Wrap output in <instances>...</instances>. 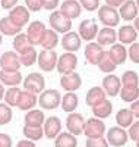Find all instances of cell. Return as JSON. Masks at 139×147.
<instances>
[{
	"mask_svg": "<svg viewBox=\"0 0 139 147\" xmlns=\"http://www.w3.org/2000/svg\"><path fill=\"white\" fill-rule=\"evenodd\" d=\"M19 57H21V65L28 68V66H32V65L37 62L38 53H37V52H35V49L32 47V49H29L28 52H25V53L19 55Z\"/></svg>",
	"mask_w": 139,
	"mask_h": 147,
	"instance_id": "cell-39",
	"label": "cell"
},
{
	"mask_svg": "<svg viewBox=\"0 0 139 147\" xmlns=\"http://www.w3.org/2000/svg\"><path fill=\"white\" fill-rule=\"evenodd\" d=\"M16 147H35V144H34V141H31V140H21V141L16 144Z\"/></svg>",
	"mask_w": 139,
	"mask_h": 147,
	"instance_id": "cell-52",
	"label": "cell"
},
{
	"mask_svg": "<svg viewBox=\"0 0 139 147\" xmlns=\"http://www.w3.org/2000/svg\"><path fill=\"white\" fill-rule=\"evenodd\" d=\"M84 134L86 137H104L106 134V124L101 119L92 116L90 119H85V125H84Z\"/></svg>",
	"mask_w": 139,
	"mask_h": 147,
	"instance_id": "cell-7",
	"label": "cell"
},
{
	"mask_svg": "<svg viewBox=\"0 0 139 147\" xmlns=\"http://www.w3.org/2000/svg\"><path fill=\"white\" fill-rule=\"evenodd\" d=\"M3 43V35H2V32H0V44Z\"/></svg>",
	"mask_w": 139,
	"mask_h": 147,
	"instance_id": "cell-55",
	"label": "cell"
},
{
	"mask_svg": "<svg viewBox=\"0 0 139 147\" xmlns=\"http://www.w3.org/2000/svg\"><path fill=\"white\" fill-rule=\"evenodd\" d=\"M21 66V57L15 50H7L0 56V71L16 72Z\"/></svg>",
	"mask_w": 139,
	"mask_h": 147,
	"instance_id": "cell-5",
	"label": "cell"
},
{
	"mask_svg": "<svg viewBox=\"0 0 139 147\" xmlns=\"http://www.w3.org/2000/svg\"><path fill=\"white\" fill-rule=\"evenodd\" d=\"M60 102H61V96L54 88L44 90L38 96V105L41 106V109H47V110L57 109L59 105H60Z\"/></svg>",
	"mask_w": 139,
	"mask_h": 147,
	"instance_id": "cell-2",
	"label": "cell"
},
{
	"mask_svg": "<svg viewBox=\"0 0 139 147\" xmlns=\"http://www.w3.org/2000/svg\"><path fill=\"white\" fill-rule=\"evenodd\" d=\"M5 91H6V90H5V85L0 82V100H2L3 97H5Z\"/></svg>",
	"mask_w": 139,
	"mask_h": 147,
	"instance_id": "cell-53",
	"label": "cell"
},
{
	"mask_svg": "<svg viewBox=\"0 0 139 147\" xmlns=\"http://www.w3.org/2000/svg\"><path fill=\"white\" fill-rule=\"evenodd\" d=\"M57 53L54 50H41L37 57V63L44 72H51L57 66Z\"/></svg>",
	"mask_w": 139,
	"mask_h": 147,
	"instance_id": "cell-8",
	"label": "cell"
},
{
	"mask_svg": "<svg viewBox=\"0 0 139 147\" xmlns=\"http://www.w3.org/2000/svg\"><path fill=\"white\" fill-rule=\"evenodd\" d=\"M78 66V57L75 53H70V52H66L59 56L57 59V66L56 69L59 71V74L65 75V74H70L76 69Z\"/></svg>",
	"mask_w": 139,
	"mask_h": 147,
	"instance_id": "cell-6",
	"label": "cell"
},
{
	"mask_svg": "<svg viewBox=\"0 0 139 147\" xmlns=\"http://www.w3.org/2000/svg\"><path fill=\"white\" fill-rule=\"evenodd\" d=\"M59 44V34L56 31H53L51 28L47 30L44 37H43V41H41V47L44 50H54Z\"/></svg>",
	"mask_w": 139,
	"mask_h": 147,
	"instance_id": "cell-32",
	"label": "cell"
},
{
	"mask_svg": "<svg viewBox=\"0 0 139 147\" xmlns=\"http://www.w3.org/2000/svg\"><path fill=\"white\" fill-rule=\"evenodd\" d=\"M43 131L47 138L54 140L61 132V122H60L59 116H48L43 124Z\"/></svg>",
	"mask_w": 139,
	"mask_h": 147,
	"instance_id": "cell-14",
	"label": "cell"
},
{
	"mask_svg": "<svg viewBox=\"0 0 139 147\" xmlns=\"http://www.w3.org/2000/svg\"><path fill=\"white\" fill-rule=\"evenodd\" d=\"M48 24L53 31L57 34H66L72 31V19H69L66 15H63L60 10H53L51 15L48 16Z\"/></svg>",
	"mask_w": 139,
	"mask_h": 147,
	"instance_id": "cell-1",
	"label": "cell"
},
{
	"mask_svg": "<svg viewBox=\"0 0 139 147\" xmlns=\"http://www.w3.org/2000/svg\"><path fill=\"white\" fill-rule=\"evenodd\" d=\"M79 105V99H78V96L75 94L73 91H67L65 96H61V102H60V106L61 109L65 110V112L67 113H72L76 110Z\"/></svg>",
	"mask_w": 139,
	"mask_h": 147,
	"instance_id": "cell-27",
	"label": "cell"
},
{
	"mask_svg": "<svg viewBox=\"0 0 139 147\" xmlns=\"http://www.w3.org/2000/svg\"><path fill=\"white\" fill-rule=\"evenodd\" d=\"M21 30L22 28L15 25L7 16L0 19V32H2V35H18L21 32Z\"/></svg>",
	"mask_w": 139,
	"mask_h": 147,
	"instance_id": "cell-35",
	"label": "cell"
},
{
	"mask_svg": "<svg viewBox=\"0 0 139 147\" xmlns=\"http://www.w3.org/2000/svg\"><path fill=\"white\" fill-rule=\"evenodd\" d=\"M60 85L66 91H76L81 88L82 85V78L78 72H70V74H65V75L60 77Z\"/></svg>",
	"mask_w": 139,
	"mask_h": 147,
	"instance_id": "cell-16",
	"label": "cell"
},
{
	"mask_svg": "<svg viewBox=\"0 0 139 147\" xmlns=\"http://www.w3.org/2000/svg\"><path fill=\"white\" fill-rule=\"evenodd\" d=\"M13 118L12 107L7 106L6 103H0V125H7Z\"/></svg>",
	"mask_w": 139,
	"mask_h": 147,
	"instance_id": "cell-40",
	"label": "cell"
},
{
	"mask_svg": "<svg viewBox=\"0 0 139 147\" xmlns=\"http://www.w3.org/2000/svg\"><path fill=\"white\" fill-rule=\"evenodd\" d=\"M111 112H113V103L110 102V100H104V102H101L100 105H97V106H94L92 107V113H94V116L95 118H98V119H106V118H108L110 115H111Z\"/></svg>",
	"mask_w": 139,
	"mask_h": 147,
	"instance_id": "cell-33",
	"label": "cell"
},
{
	"mask_svg": "<svg viewBox=\"0 0 139 147\" xmlns=\"http://www.w3.org/2000/svg\"><path fill=\"white\" fill-rule=\"evenodd\" d=\"M60 12L63 15H66L69 19H75L81 15L82 7H81L79 2H76V0H65L60 5Z\"/></svg>",
	"mask_w": 139,
	"mask_h": 147,
	"instance_id": "cell-20",
	"label": "cell"
},
{
	"mask_svg": "<svg viewBox=\"0 0 139 147\" xmlns=\"http://www.w3.org/2000/svg\"><path fill=\"white\" fill-rule=\"evenodd\" d=\"M12 46H13V50L18 53V55H22L25 52H28L29 49H32L34 46L31 44L29 38L27 37V34L23 32H19L18 35H15L13 38V43H12Z\"/></svg>",
	"mask_w": 139,
	"mask_h": 147,
	"instance_id": "cell-28",
	"label": "cell"
},
{
	"mask_svg": "<svg viewBox=\"0 0 139 147\" xmlns=\"http://www.w3.org/2000/svg\"><path fill=\"white\" fill-rule=\"evenodd\" d=\"M37 103H38V97H37V94L31 93V91H27L23 90L19 96V100H18V106L21 110H31Z\"/></svg>",
	"mask_w": 139,
	"mask_h": 147,
	"instance_id": "cell-24",
	"label": "cell"
},
{
	"mask_svg": "<svg viewBox=\"0 0 139 147\" xmlns=\"http://www.w3.org/2000/svg\"><path fill=\"white\" fill-rule=\"evenodd\" d=\"M110 146H114V147H122L128 143L129 137H128V131L122 127H111L107 132V138Z\"/></svg>",
	"mask_w": 139,
	"mask_h": 147,
	"instance_id": "cell-10",
	"label": "cell"
},
{
	"mask_svg": "<svg viewBox=\"0 0 139 147\" xmlns=\"http://www.w3.org/2000/svg\"><path fill=\"white\" fill-rule=\"evenodd\" d=\"M98 19L100 22L103 24L104 27H117L119 22H120V15L116 7H111V6H101L98 7Z\"/></svg>",
	"mask_w": 139,
	"mask_h": 147,
	"instance_id": "cell-3",
	"label": "cell"
},
{
	"mask_svg": "<svg viewBox=\"0 0 139 147\" xmlns=\"http://www.w3.org/2000/svg\"><path fill=\"white\" fill-rule=\"evenodd\" d=\"M45 31H47V28H45V25L41 21H32L29 24V27L27 30V37L29 38V41H31V44L34 47L41 44Z\"/></svg>",
	"mask_w": 139,
	"mask_h": 147,
	"instance_id": "cell-9",
	"label": "cell"
},
{
	"mask_svg": "<svg viewBox=\"0 0 139 147\" xmlns=\"http://www.w3.org/2000/svg\"><path fill=\"white\" fill-rule=\"evenodd\" d=\"M135 3H136V6H138V10H139V0H136Z\"/></svg>",
	"mask_w": 139,
	"mask_h": 147,
	"instance_id": "cell-56",
	"label": "cell"
},
{
	"mask_svg": "<svg viewBox=\"0 0 139 147\" xmlns=\"http://www.w3.org/2000/svg\"><path fill=\"white\" fill-rule=\"evenodd\" d=\"M18 5V0H0V6L6 10H10L12 7H15Z\"/></svg>",
	"mask_w": 139,
	"mask_h": 147,
	"instance_id": "cell-49",
	"label": "cell"
},
{
	"mask_svg": "<svg viewBox=\"0 0 139 147\" xmlns=\"http://www.w3.org/2000/svg\"><path fill=\"white\" fill-rule=\"evenodd\" d=\"M117 40V31L114 28L110 27H104L103 30H98L97 34V44L103 46H113Z\"/></svg>",
	"mask_w": 139,
	"mask_h": 147,
	"instance_id": "cell-19",
	"label": "cell"
},
{
	"mask_svg": "<svg viewBox=\"0 0 139 147\" xmlns=\"http://www.w3.org/2000/svg\"><path fill=\"white\" fill-rule=\"evenodd\" d=\"M25 7L32 12H40L43 9L41 0H25Z\"/></svg>",
	"mask_w": 139,
	"mask_h": 147,
	"instance_id": "cell-46",
	"label": "cell"
},
{
	"mask_svg": "<svg viewBox=\"0 0 139 147\" xmlns=\"http://www.w3.org/2000/svg\"><path fill=\"white\" fill-rule=\"evenodd\" d=\"M45 121V115L41 109H31L25 115V125L31 127H43Z\"/></svg>",
	"mask_w": 139,
	"mask_h": 147,
	"instance_id": "cell-26",
	"label": "cell"
},
{
	"mask_svg": "<svg viewBox=\"0 0 139 147\" xmlns=\"http://www.w3.org/2000/svg\"><path fill=\"white\" fill-rule=\"evenodd\" d=\"M21 93H22V90H21L19 87H10L9 90H6V91H5V97H3L5 102H6V105L10 106V107L18 106V100H19Z\"/></svg>",
	"mask_w": 139,
	"mask_h": 147,
	"instance_id": "cell-37",
	"label": "cell"
},
{
	"mask_svg": "<svg viewBox=\"0 0 139 147\" xmlns=\"http://www.w3.org/2000/svg\"><path fill=\"white\" fill-rule=\"evenodd\" d=\"M138 38V31L132 25H123L117 31V40L120 44H133Z\"/></svg>",
	"mask_w": 139,
	"mask_h": 147,
	"instance_id": "cell-21",
	"label": "cell"
},
{
	"mask_svg": "<svg viewBox=\"0 0 139 147\" xmlns=\"http://www.w3.org/2000/svg\"><path fill=\"white\" fill-rule=\"evenodd\" d=\"M120 88H122V81L117 75H106L104 80H103V90L106 91L107 96L110 97H116L119 93H120Z\"/></svg>",
	"mask_w": 139,
	"mask_h": 147,
	"instance_id": "cell-17",
	"label": "cell"
},
{
	"mask_svg": "<svg viewBox=\"0 0 139 147\" xmlns=\"http://www.w3.org/2000/svg\"><path fill=\"white\" fill-rule=\"evenodd\" d=\"M130 110H132V113H133L135 118H139V99L135 100V102H132V105H130Z\"/></svg>",
	"mask_w": 139,
	"mask_h": 147,
	"instance_id": "cell-50",
	"label": "cell"
},
{
	"mask_svg": "<svg viewBox=\"0 0 139 147\" xmlns=\"http://www.w3.org/2000/svg\"><path fill=\"white\" fill-rule=\"evenodd\" d=\"M122 85H133V87H136V85H139V75L135 72V71H126L122 78Z\"/></svg>",
	"mask_w": 139,
	"mask_h": 147,
	"instance_id": "cell-41",
	"label": "cell"
},
{
	"mask_svg": "<svg viewBox=\"0 0 139 147\" xmlns=\"http://www.w3.org/2000/svg\"><path fill=\"white\" fill-rule=\"evenodd\" d=\"M119 94L123 102L132 103L139 99V85H136V87H133V85H122Z\"/></svg>",
	"mask_w": 139,
	"mask_h": 147,
	"instance_id": "cell-31",
	"label": "cell"
},
{
	"mask_svg": "<svg viewBox=\"0 0 139 147\" xmlns=\"http://www.w3.org/2000/svg\"><path fill=\"white\" fill-rule=\"evenodd\" d=\"M106 96H107V94H106V91L103 90V87H92V88L88 90L85 102H86L88 106L94 107V106L100 105L101 102H104V100H106Z\"/></svg>",
	"mask_w": 139,
	"mask_h": 147,
	"instance_id": "cell-25",
	"label": "cell"
},
{
	"mask_svg": "<svg viewBox=\"0 0 139 147\" xmlns=\"http://www.w3.org/2000/svg\"><path fill=\"white\" fill-rule=\"evenodd\" d=\"M107 53H108V56L111 57V60L117 66L119 65H123L126 62V59H128V50H126V47L123 44H116L114 43Z\"/></svg>",
	"mask_w": 139,
	"mask_h": 147,
	"instance_id": "cell-23",
	"label": "cell"
},
{
	"mask_svg": "<svg viewBox=\"0 0 139 147\" xmlns=\"http://www.w3.org/2000/svg\"><path fill=\"white\" fill-rule=\"evenodd\" d=\"M22 74L19 71L16 72H6V71H0V82L3 85H10V87H18L22 82Z\"/></svg>",
	"mask_w": 139,
	"mask_h": 147,
	"instance_id": "cell-29",
	"label": "cell"
},
{
	"mask_svg": "<svg viewBox=\"0 0 139 147\" xmlns=\"http://www.w3.org/2000/svg\"><path fill=\"white\" fill-rule=\"evenodd\" d=\"M133 28H135V30H136V31L139 32V16H136V18H135V24H133Z\"/></svg>",
	"mask_w": 139,
	"mask_h": 147,
	"instance_id": "cell-54",
	"label": "cell"
},
{
	"mask_svg": "<svg viewBox=\"0 0 139 147\" xmlns=\"http://www.w3.org/2000/svg\"><path fill=\"white\" fill-rule=\"evenodd\" d=\"M126 2V0H106V5L107 6H111V7H120L123 3Z\"/></svg>",
	"mask_w": 139,
	"mask_h": 147,
	"instance_id": "cell-51",
	"label": "cell"
},
{
	"mask_svg": "<svg viewBox=\"0 0 139 147\" xmlns=\"http://www.w3.org/2000/svg\"><path fill=\"white\" fill-rule=\"evenodd\" d=\"M60 44L61 47L65 49L66 52H70V53H75L76 50L81 49V44H82V40L78 32L75 31H69L66 34H63L61 40H60Z\"/></svg>",
	"mask_w": 139,
	"mask_h": 147,
	"instance_id": "cell-13",
	"label": "cell"
},
{
	"mask_svg": "<svg viewBox=\"0 0 139 147\" xmlns=\"http://www.w3.org/2000/svg\"><path fill=\"white\" fill-rule=\"evenodd\" d=\"M23 90L31 91L34 94H40L45 90V80L41 74L31 72L23 80Z\"/></svg>",
	"mask_w": 139,
	"mask_h": 147,
	"instance_id": "cell-4",
	"label": "cell"
},
{
	"mask_svg": "<svg viewBox=\"0 0 139 147\" xmlns=\"http://www.w3.org/2000/svg\"><path fill=\"white\" fill-rule=\"evenodd\" d=\"M128 137L130 140H133L135 143L139 140V121L133 122V124L129 127V132H128Z\"/></svg>",
	"mask_w": 139,
	"mask_h": 147,
	"instance_id": "cell-45",
	"label": "cell"
},
{
	"mask_svg": "<svg viewBox=\"0 0 139 147\" xmlns=\"http://www.w3.org/2000/svg\"><path fill=\"white\" fill-rule=\"evenodd\" d=\"M116 121H117V125L122 127V128H129L133 121H135V116L132 113L130 109H120L117 115H116Z\"/></svg>",
	"mask_w": 139,
	"mask_h": 147,
	"instance_id": "cell-34",
	"label": "cell"
},
{
	"mask_svg": "<svg viewBox=\"0 0 139 147\" xmlns=\"http://www.w3.org/2000/svg\"><path fill=\"white\" fill-rule=\"evenodd\" d=\"M97 66L100 68V71H101V72H104V74H111L113 71H114V69L117 68V65L111 60V57L108 56V53H107V52L104 53V56H103V57H101L100 63H98Z\"/></svg>",
	"mask_w": 139,
	"mask_h": 147,
	"instance_id": "cell-38",
	"label": "cell"
},
{
	"mask_svg": "<svg viewBox=\"0 0 139 147\" xmlns=\"http://www.w3.org/2000/svg\"><path fill=\"white\" fill-rule=\"evenodd\" d=\"M23 136L31 141H38L44 137V131L43 127H31V125H23Z\"/></svg>",
	"mask_w": 139,
	"mask_h": 147,
	"instance_id": "cell-36",
	"label": "cell"
},
{
	"mask_svg": "<svg viewBox=\"0 0 139 147\" xmlns=\"http://www.w3.org/2000/svg\"><path fill=\"white\" fill-rule=\"evenodd\" d=\"M7 18L15 24V25L18 27H25L27 24L29 22V10L25 7V6H15V7H12L10 12H9V15Z\"/></svg>",
	"mask_w": 139,
	"mask_h": 147,
	"instance_id": "cell-12",
	"label": "cell"
},
{
	"mask_svg": "<svg viewBox=\"0 0 139 147\" xmlns=\"http://www.w3.org/2000/svg\"><path fill=\"white\" fill-rule=\"evenodd\" d=\"M79 5L85 10L92 12V10H97L100 7V0H79Z\"/></svg>",
	"mask_w": 139,
	"mask_h": 147,
	"instance_id": "cell-44",
	"label": "cell"
},
{
	"mask_svg": "<svg viewBox=\"0 0 139 147\" xmlns=\"http://www.w3.org/2000/svg\"><path fill=\"white\" fill-rule=\"evenodd\" d=\"M85 146L86 147H108V141L106 140V137H86V141H85Z\"/></svg>",
	"mask_w": 139,
	"mask_h": 147,
	"instance_id": "cell-42",
	"label": "cell"
},
{
	"mask_svg": "<svg viewBox=\"0 0 139 147\" xmlns=\"http://www.w3.org/2000/svg\"><path fill=\"white\" fill-rule=\"evenodd\" d=\"M78 34L81 37V40L85 41H92L94 38H97V34H98V25L95 24L94 19H84L79 24V30Z\"/></svg>",
	"mask_w": 139,
	"mask_h": 147,
	"instance_id": "cell-11",
	"label": "cell"
},
{
	"mask_svg": "<svg viewBox=\"0 0 139 147\" xmlns=\"http://www.w3.org/2000/svg\"><path fill=\"white\" fill-rule=\"evenodd\" d=\"M136 147H139V140H138V141H136Z\"/></svg>",
	"mask_w": 139,
	"mask_h": 147,
	"instance_id": "cell-57",
	"label": "cell"
},
{
	"mask_svg": "<svg viewBox=\"0 0 139 147\" xmlns=\"http://www.w3.org/2000/svg\"><path fill=\"white\" fill-rule=\"evenodd\" d=\"M138 6L133 0H126V2L119 7V15L120 19L124 21H135V18L138 16Z\"/></svg>",
	"mask_w": 139,
	"mask_h": 147,
	"instance_id": "cell-22",
	"label": "cell"
},
{
	"mask_svg": "<svg viewBox=\"0 0 139 147\" xmlns=\"http://www.w3.org/2000/svg\"><path fill=\"white\" fill-rule=\"evenodd\" d=\"M104 53L106 50H103V47L97 43H88L85 47V57L91 65H98Z\"/></svg>",
	"mask_w": 139,
	"mask_h": 147,
	"instance_id": "cell-18",
	"label": "cell"
},
{
	"mask_svg": "<svg viewBox=\"0 0 139 147\" xmlns=\"http://www.w3.org/2000/svg\"><path fill=\"white\" fill-rule=\"evenodd\" d=\"M0 147H12V138L5 132H0Z\"/></svg>",
	"mask_w": 139,
	"mask_h": 147,
	"instance_id": "cell-48",
	"label": "cell"
},
{
	"mask_svg": "<svg viewBox=\"0 0 139 147\" xmlns=\"http://www.w3.org/2000/svg\"><path fill=\"white\" fill-rule=\"evenodd\" d=\"M84 125H85V119L81 113L72 112L67 115L66 118V127L67 131L73 136H79V134H84Z\"/></svg>",
	"mask_w": 139,
	"mask_h": 147,
	"instance_id": "cell-15",
	"label": "cell"
},
{
	"mask_svg": "<svg viewBox=\"0 0 139 147\" xmlns=\"http://www.w3.org/2000/svg\"><path fill=\"white\" fill-rule=\"evenodd\" d=\"M128 57L130 62L133 63H139V43H133L129 47V52H128Z\"/></svg>",
	"mask_w": 139,
	"mask_h": 147,
	"instance_id": "cell-43",
	"label": "cell"
},
{
	"mask_svg": "<svg viewBox=\"0 0 139 147\" xmlns=\"http://www.w3.org/2000/svg\"><path fill=\"white\" fill-rule=\"evenodd\" d=\"M78 140L76 136H73L70 132H60L54 138V147H76Z\"/></svg>",
	"mask_w": 139,
	"mask_h": 147,
	"instance_id": "cell-30",
	"label": "cell"
},
{
	"mask_svg": "<svg viewBox=\"0 0 139 147\" xmlns=\"http://www.w3.org/2000/svg\"><path fill=\"white\" fill-rule=\"evenodd\" d=\"M41 3H43V9L53 12L59 6V0H41Z\"/></svg>",
	"mask_w": 139,
	"mask_h": 147,
	"instance_id": "cell-47",
	"label": "cell"
}]
</instances>
